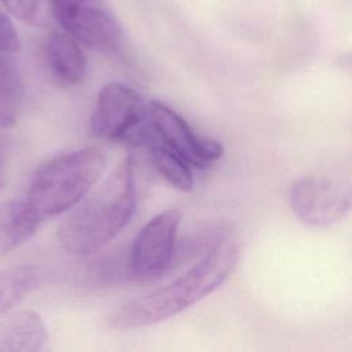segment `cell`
<instances>
[{
	"label": "cell",
	"instance_id": "cell-1",
	"mask_svg": "<svg viewBox=\"0 0 352 352\" xmlns=\"http://www.w3.org/2000/svg\"><path fill=\"white\" fill-rule=\"evenodd\" d=\"M238 260L239 245L232 239H220L182 276L124 304L107 318V323L117 330H129L177 315L220 287L235 270Z\"/></svg>",
	"mask_w": 352,
	"mask_h": 352
},
{
	"label": "cell",
	"instance_id": "cell-2",
	"mask_svg": "<svg viewBox=\"0 0 352 352\" xmlns=\"http://www.w3.org/2000/svg\"><path fill=\"white\" fill-rule=\"evenodd\" d=\"M135 204L133 162L125 157L96 190L73 206L58 230L59 243L73 254L94 253L128 224Z\"/></svg>",
	"mask_w": 352,
	"mask_h": 352
},
{
	"label": "cell",
	"instance_id": "cell-3",
	"mask_svg": "<svg viewBox=\"0 0 352 352\" xmlns=\"http://www.w3.org/2000/svg\"><path fill=\"white\" fill-rule=\"evenodd\" d=\"M104 169L106 158L96 147L56 155L34 170L25 199L43 221L77 205Z\"/></svg>",
	"mask_w": 352,
	"mask_h": 352
},
{
	"label": "cell",
	"instance_id": "cell-4",
	"mask_svg": "<svg viewBox=\"0 0 352 352\" xmlns=\"http://www.w3.org/2000/svg\"><path fill=\"white\" fill-rule=\"evenodd\" d=\"M92 132L106 140L146 144L154 135L147 104L131 87L111 81L98 94L91 116Z\"/></svg>",
	"mask_w": 352,
	"mask_h": 352
},
{
	"label": "cell",
	"instance_id": "cell-5",
	"mask_svg": "<svg viewBox=\"0 0 352 352\" xmlns=\"http://www.w3.org/2000/svg\"><path fill=\"white\" fill-rule=\"evenodd\" d=\"M52 15L67 34L94 51L118 54L125 44L124 32L104 0H52Z\"/></svg>",
	"mask_w": 352,
	"mask_h": 352
},
{
	"label": "cell",
	"instance_id": "cell-6",
	"mask_svg": "<svg viewBox=\"0 0 352 352\" xmlns=\"http://www.w3.org/2000/svg\"><path fill=\"white\" fill-rule=\"evenodd\" d=\"M351 184L327 173L307 175L290 188V206L296 217L309 227H330L345 219L351 209Z\"/></svg>",
	"mask_w": 352,
	"mask_h": 352
},
{
	"label": "cell",
	"instance_id": "cell-7",
	"mask_svg": "<svg viewBox=\"0 0 352 352\" xmlns=\"http://www.w3.org/2000/svg\"><path fill=\"white\" fill-rule=\"evenodd\" d=\"M180 217L177 209H168L142 227L129 256V275L133 280H154L169 268L175 254Z\"/></svg>",
	"mask_w": 352,
	"mask_h": 352
},
{
	"label": "cell",
	"instance_id": "cell-8",
	"mask_svg": "<svg viewBox=\"0 0 352 352\" xmlns=\"http://www.w3.org/2000/svg\"><path fill=\"white\" fill-rule=\"evenodd\" d=\"M147 113L154 136L190 166L205 169L221 158L224 148L219 140L201 136L175 110L162 102L147 103Z\"/></svg>",
	"mask_w": 352,
	"mask_h": 352
},
{
	"label": "cell",
	"instance_id": "cell-9",
	"mask_svg": "<svg viewBox=\"0 0 352 352\" xmlns=\"http://www.w3.org/2000/svg\"><path fill=\"white\" fill-rule=\"evenodd\" d=\"M47 340L45 324L32 309L11 312L0 322V352H38Z\"/></svg>",
	"mask_w": 352,
	"mask_h": 352
},
{
	"label": "cell",
	"instance_id": "cell-10",
	"mask_svg": "<svg viewBox=\"0 0 352 352\" xmlns=\"http://www.w3.org/2000/svg\"><path fill=\"white\" fill-rule=\"evenodd\" d=\"M45 56L52 74L62 84L76 85L85 76V56L80 43L66 32H54L45 43Z\"/></svg>",
	"mask_w": 352,
	"mask_h": 352
},
{
	"label": "cell",
	"instance_id": "cell-11",
	"mask_svg": "<svg viewBox=\"0 0 352 352\" xmlns=\"http://www.w3.org/2000/svg\"><path fill=\"white\" fill-rule=\"evenodd\" d=\"M41 220L25 198L0 204V254L8 253L29 241Z\"/></svg>",
	"mask_w": 352,
	"mask_h": 352
},
{
	"label": "cell",
	"instance_id": "cell-12",
	"mask_svg": "<svg viewBox=\"0 0 352 352\" xmlns=\"http://www.w3.org/2000/svg\"><path fill=\"white\" fill-rule=\"evenodd\" d=\"M38 285V271L33 265H14L0 270V315L8 314Z\"/></svg>",
	"mask_w": 352,
	"mask_h": 352
},
{
	"label": "cell",
	"instance_id": "cell-13",
	"mask_svg": "<svg viewBox=\"0 0 352 352\" xmlns=\"http://www.w3.org/2000/svg\"><path fill=\"white\" fill-rule=\"evenodd\" d=\"M146 144L158 173L176 190L191 191L194 187L191 166L180 155L164 146L154 135Z\"/></svg>",
	"mask_w": 352,
	"mask_h": 352
},
{
	"label": "cell",
	"instance_id": "cell-14",
	"mask_svg": "<svg viewBox=\"0 0 352 352\" xmlns=\"http://www.w3.org/2000/svg\"><path fill=\"white\" fill-rule=\"evenodd\" d=\"M25 98V84L10 54L0 52V109L18 107Z\"/></svg>",
	"mask_w": 352,
	"mask_h": 352
},
{
	"label": "cell",
	"instance_id": "cell-15",
	"mask_svg": "<svg viewBox=\"0 0 352 352\" xmlns=\"http://www.w3.org/2000/svg\"><path fill=\"white\" fill-rule=\"evenodd\" d=\"M0 3L19 21L34 26L47 28L52 21V0H0Z\"/></svg>",
	"mask_w": 352,
	"mask_h": 352
},
{
	"label": "cell",
	"instance_id": "cell-16",
	"mask_svg": "<svg viewBox=\"0 0 352 352\" xmlns=\"http://www.w3.org/2000/svg\"><path fill=\"white\" fill-rule=\"evenodd\" d=\"M21 48V38L12 19L0 10V52L14 54Z\"/></svg>",
	"mask_w": 352,
	"mask_h": 352
},
{
	"label": "cell",
	"instance_id": "cell-17",
	"mask_svg": "<svg viewBox=\"0 0 352 352\" xmlns=\"http://www.w3.org/2000/svg\"><path fill=\"white\" fill-rule=\"evenodd\" d=\"M15 125V116L4 109H0V129H10Z\"/></svg>",
	"mask_w": 352,
	"mask_h": 352
},
{
	"label": "cell",
	"instance_id": "cell-18",
	"mask_svg": "<svg viewBox=\"0 0 352 352\" xmlns=\"http://www.w3.org/2000/svg\"><path fill=\"white\" fill-rule=\"evenodd\" d=\"M3 187H4V182H3V179L0 177V190H3Z\"/></svg>",
	"mask_w": 352,
	"mask_h": 352
}]
</instances>
